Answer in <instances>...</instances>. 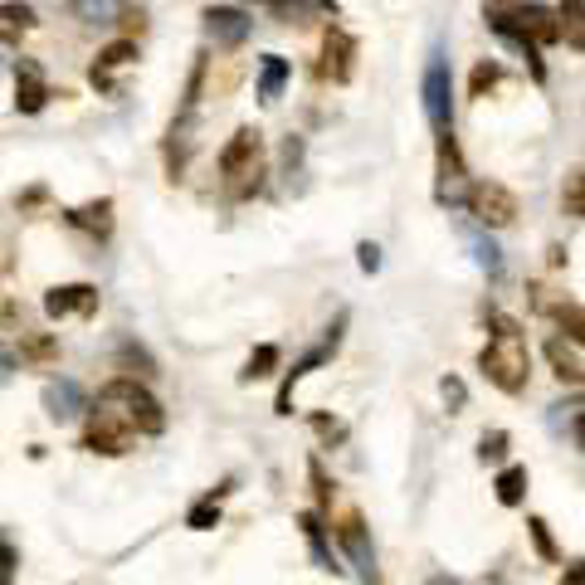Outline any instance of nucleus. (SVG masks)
I'll return each mask as SVG.
<instances>
[{
    "instance_id": "1",
    "label": "nucleus",
    "mask_w": 585,
    "mask_h": 585,
    "mask_svg": "<svg viewBox=\"0 0 585 585\" xmlns=\"http://www.w3.org/2000/svg\"><path fill=\"white\" fill-rule=\"evenodd\" d=\"M488 322H493V337H488L483 357H478V371H483L488 381H493L498 391H508V395L527 391L532 351H527V337H522V327L508 318V312H488Z\"/></svg>"
},
{
    "instance_id": "2",
    "label": "nucleus",
    "mask_w": 585,
    "mask_h": 585,
    "mask_svg": "<svg viewBox=\"0 0 585 585\" xmlns=\"http://www.w3.org/2000/svg\"><path fill=\"white\" fill-rule=\"evenodd\" d=\"M103 405H112V410H118L138 434H162L166 430L162 401H156L146 385L132 381V375H112V381L103 385Z\"/></svg>"
},
{
    "instance_id": "3",
    "label": "nucleus",
    "mask_w": 585,
    "mask_h": 585,
    "mask_svg": "<svg viewBox=\"0 0 585 585\" xmlns=\"http://www.w3.org/2000/svg\"><path fill=\"white\" fill-rule=\"evenodd\" d=\"M219 176L229 181L235 195L259 191V176H264V138H259V128H239L229 138V146L219 152Z\"/></svg>"
},
{
    "instance_id": "4",
    "label": "nucleus",
    "mask_w": 585,
    "mask_h": 585,
    "mask_svg": "<svg viewBox=\"0 0 585 585\" xmlns=\"http://www.w3.org/2000/svg\"><path fill=\"white\" fill-rule=\"evenodd\" d=\"M420 98H425V118H430V128L434 132H454V79H449L444 49H434L430 64H425Z\"/></svg>"
},
{
    "instance_id": "5",
    "label": "nucleus",
    "mask_w": 585,
    "mask_h": 585,
    "mask_svg": "<svg viewBox=\"0 0 585 585\" xmlns=\"http://www.w3.org/2000/svg\"><path fill=\"white\" fill-rule=\"evenodd\" d=\"M468 171H464V152H458L454 132H439L434 146V201L439 205H464L468 201Z\"/></svg>"
},
{
    "instance_id": "6",
    "label": "nucleus",
    "mask_w": 585,
    "mask_h": 585,
    "mask_svg": "<svg viewBox=\"0 0 585 585\" xmlns=\"http://www.w3.org/2000/svg\"><path fill=\"white\" fill-rule=\"evenodd\" d=\"M488 5L503 10V15L532 39V45H557V39H561L557 5H541V0H488Z\"/></svg>"
},
{
    "instance_id": "7",
    "label": "nucleus",
    "mask_w": 585,
    "mask_h": 585,
    "mask_svg": "<svg viewBox=\"0 0 585 585\" xmlns=\"http://www.w3.org/2000/svg\"><path fill=\"white\" fill-rule=\"evenodd\" d=\"M464 205H468V215L488 229H508L512 219H517V195H512L503 181H474Z\"/></svg>"
},
{
    "instance_id": "8",
    "label": "nucleus",
    "mask_w": 585,
    "mask_h": 585,
    "mask_svg": "<svg viewBox=\"0 0 585 585\" xmlns=\"http://www.w3.org/2000/svg\"><path fill=\"white\" fill-rule=\"evenodd\" d=\"M132 444H138V430H132V425L122 420V415L112 410V405H103V401H98V410H93V420H88V434H83V449L118 458V454H128Z\"/></svg>"
},
{
    "instance_id": "9",
    "label": "nucleus",
    "mask_w": 585,
    "mask_h": 585,
    "mask_svg": "<svg viewBox=\"0 0 585 585\" xmlns=\"http://www.w3.org/2000/svg\"><path fill=\"white\" fill-rule=\"evenodd\" d=\"M201 20H205V39H211L215 49H239L249 39V29H254L249 10H239V5H211Z\"/></svg>"
},
{
    "instance_id": "10",
    "label": "nucleus",
    "mask_w": 585,
    "mask_h": 585,
    "mask_svg": "<svg viewBox=\"0 0 585 585\" xmlns=\"http://www.w3.org/2000/svg\"><path fill=\"white\" fill-rule=\"evenodd\" d=\"M318 73L327 83H351V73H357V39H351L342 25H332L327 35H322V64H318Z\"/></svg>"
},
{
    "instance_id": "11",
    "label": "nucleus",
    "mask_w": 585,
    "mask_h": 585,
    "mask_svg": "<svg viewBox=\"0 0 585 585\" xmlns=\"http://www.w3.org/2000/svg\"><path fill=\"white\" fill-rule=\"evenodd\" d=\"M337 537H342V551L351 557V566H357L361 585H381V571H375V547H371V537H366V522L357 517V512H347V517H342Z\"/></svg>"
},
{
    "instance_id": "12",
    "label": "nucleus",
    "mask_w": 585,
    "mask_h": 585,
    "mask_svg": "<svg viewBox=\"0 0 585 585\" xmlns=\"http://www.w3.org/2000/svg\"><path fill=\"white\" fill-rule=\"evenodd\" d=\"M138 64V39H112L108 49H98V59H93L88 69V83L98 93H118V73Z\"/></svg>"
},
{
    "instance_id": "13",
    "label": "nucleus",
    "mask_w": 585,
    "mask_h": 585,
    "mask_svg": "<svg viewBox=\"0 0 585 585\" xmlns=\"http://www.w3.org/2000/svg\"><path fill=\"white\" fill-rule=\"evenodd\" d=\"M49 79H45V69L35 64V59H20L15 64V112H25V118H35V112H45L49 108Z\"/></svg>"
},
{
    "instance_id": "14",
    "label": "nucleus",
    "mask_w": 585,
    "mask_h": 585,
    "mask_svg": "<svg viewBox=\"0 0 585 585\" xmlns=\"http://www.w3.org/2000/svg\"><path fill=\"white\" fill-rule=\"evenodd\" d=\"M45 312L49 318H73V312H79V318H93V312H98V288L93 284H59V288H49L45 292Z\"/></svg>"
},
{
    "instance_id": "15",
    "label": "nucleus",
    "mask_w": 585,
    "mask_h": 585,
    "mask_svg": "<svg viewBox=\"0 0 585 585\" xmlns=\"http://www.w3.org/2000/svg\"><path fill=\"white\" fill-rule=\"evenodd\" d=\"M483 20H488V29H493L503 45H512L522 59H527V64H532V79H547V64H541V45H532V39L522 35V29L503 15V10H493V5H483Z\"/></svg>"
},
{
    "instance_id": "16",
    "label": "nucleus",
    "mask_w": 585,
    "mask_h": 585,
    "mask_svg": "<svg viewBox=\"0 0 585 585\" xmlns=\"http://www.w3.org/2000/svg\"><path fill=\"white\" fill-rule=\"evenodd\" d=\"M288 79H292V69H288L284 55H264V59H259V88H254L259 103H264V108H274V103L284 98Z\"/></svg>"
},
{
    "instance_id": "17",
    "label": "nucleus",
    "mask_w": 585,
    "mask_h": 585,
    "mask_svg": "<svg viewBox=\"0 0 585 585\" xmlns=\"http://www.w3.org/2000/svg\"><path fill=\"white\" fill-rule=\"evenodd\" d=\"M64 219L73 229H83V235L108 239L112 235V201H108V195H98V201H88V205H73Z\"/></svg>"
},
{
    "instance_id": "18",
    "label": "nucleus",
    "mask_w": 585,
    "mask_h": 585,
    "mask_svg": "<svg viewBox=\"0 0 585 585\" xmlns=\"http://www.w3.org/2000/svg\"><path fill=\"white\" fill-rule=\"evenodd\" d=\"M35 25H39V15L25 0H0V45H20Z\"/></svg>"
},
{
    "instance_id": "19",
    "label": "nucleus",
    "mask_w": 585,
    "mask_h": 585,
    "mask_svg": "<svg viewBox=\"0 0 585 585\" xmlns=\"http://www.w3.org/2000/svg\"><path fill=\"white\" fill-rule=\"evenodd\" d=\"M45 410H49V420H73V415L83 410L79 381H49L45 385Z\"/></svg>"
},
{
    "instance_id": "20",
    "label": "nucleus",
    "mask_w": 585,
    "mask_h": 585,
    "mask_svg": "<svg viewBox=\"0 0 585 585\" xmlns=\"http://www.w3.org/2000/svg\"><path fill=\"white\" fill-rule=\"evenodd\" d=\"M547 361L557 366V375L561 381H571V385H581V342H571V337H551L547 342Z\"/></svg>"
},
{
    "instance_id": "21",
    "label": "nucleus",
    "mask_w": 585,
    "mask_h": 585,
    "mask_svg": "<svg viewBox=\"0 0 585 585\" xmlns=\"http://www.w3.org/2000/svg\"><path fill=\"white\" fill-rule=\"evenodd\" d=\"M557 29L571 49H585V0H557Z\"/></svg>"
},
{
    "instance_id": "22",
    "label": "nucleus",
    "mask_w": 585,
    "mask_h": 585,
    "mask_svg": "<svg viewBox=\"0 0 585 585\" xmlns=\"http://www.w3.org/2000/svg\"><path fill=\"white\" fill-rule=\"evenodd\" d=\"M327 357H332V351H327V347H318V351H308V357H302V361H298V366H292V371L284 375V385H278V415H292V385H298L302 375L312 371V366H322Z\"/></svg>"
},
{
    "instance_id": "23",
    "label": "nucleus",
    "mask_w": 585,
    "mask_h": 585,
    "mask_svg": "<svg viewBox=\"0 0 585 585\" xmlns=\"http://www.w3.org/2000/svg\"><path fill=\"white\" fill-rule=\"evenodd\" d=\"M498 503L503 508H517L522 498H527V468L522 464H512V468H503V474H498Z\"/></svg>"
},
{
    "instance_id": "24",
    "label": "nucleus",
    "mask_w": 585,
    "mask_h": 585,
    "mask_svg": "<svg viewBox=\"0 0 585 585\" xmlns=\"http://www.w3.org/2000/svg\"><path fill=\"white\" fill-rule=\"evenodd\" d=\"M302 537L312 541V557H318V566H327V571H337L332 566V547H327V527H322V517L318 512H302Z\"/></svg>"
},
{
    "instance_id": "25",
    "label": "nucleus",
    "mask_w": 585,
    "mask_h": 585,
    "mask_svg": "<svg viewBox=\"0 0 585 585\" xmlns=\"http://www.w3.org/2000/svg\"><path fill=\"white\" fill-rule=\"evenodd\" d=\"M229 488H235V483H219L215 493L205 498V503H195V508H191V517H186V527H191V532H211V527H219V498H225Z\"/></svg>"
},
{
    "instance_id": "26",
    "label": "nucleus",
    "mask_w": 585,
    "mask_h": 585,
    "mask_svg": "<svg viewBox=\"0 0 585 585\" xmlns=\"http://www.w3.org/2000/svg\"><path fill=\"white\" fill-rule=\"evenodd\" d=\"M274 366H278V347H254V357L244 361V371H239V381H264V375H274Z\"/></svg>"
},
{
    "instance_id": "27",
    "label": "nucleus",
    "mask_w": 585,
    "mask_h": 585,
    "mask_svg": "<svg viewBox=\"0 0 585 585\" xmlns=\"http://www.w3.org/2000/svg\"><path fill=\"white\" fill-rule=\"evenodd\" d=\"M561 205H566L571 219L585 215V171H581V166H571V171H566V195H561Z\"/></svg>"
},
{
    "instance_id": "28",
    "label": "nucleus",
    "mask_w": 585,
    "mask_h": 585,
    "mask_svg": "<svg viewBox=\"0 0 585 585\" xmlns=\"http://www.w3.org/2000/svg\"><path fill=\"white\" fill-rule=\"evenodd\" d=\"M498 83H503V64H478L474 83H468V98H483V93L498 88Z\"/></svg>"
},
{
    "instance_id": "29",
    "label": "nucleus",
    "mask_w": 585,
    "mask_h": 585,
    "mask_svg": "<svg viewBox=\"0 0 585 585\" xmlns=\"http://www.w3.org/2000/svg\"><path fill=\"white\" fill-rule=\"evenodd\" d=\"M20 357L25 361H49V357H59V342L55 337H20Z\"/></svg>"
},
{
    "instance_id": "30",
    "label": "nucleus",
    "mask_w": 585,
    "mask_h": 585,
    "mask_svg": "<svg viewBox=\"0 0 585 585\" xmlns=\"http://www.w3.org/2000/svg\"><path fill=\"white\" fill-rule=\"evenodd\" d=\"M527 532H532V541H537V551H541V557H547V561H561V551H557V541H551L547 522H541V517H532V522H527Z\"/></svg>"
},
{
    "instance_id": "31",
    "label": "nucleus",
    "mask_w": 585,
    "mask_h": 585,
    "mask_svg": "<svg viewBox=\"0 0 585 585\" xmlns=\"http://www.w3.org/2000/svg\"><path fill=\"white\" fill-rule=\"evenodd\" d=\"M503 454H508V434L503 430L483 434V449H478V458H483V464H503Z\"/></svg>"
},
{
    "instance_id": "32",
    "label": "nucleus",
    "mask_w": 585,
    "mask_h": 585,
    "mask_svg": "<svg viewBox=\"0 0 585 585\" xmlns=\"http://www.w3.org/2000/svg\"><path fill=\"white\" fill-rule=\"evenodd\" d=\"M15 566H20V557H15V547H10V537L0 532V585L15 581Z\"/></svg>"
},
{
    "instance_id": "33",
    "label": "nucleus",
    "mask_w": 585,
    "mask_h": 585,
    "mask_svg": "<svg viewBox=\"0 0 585 585\" xmlns=\"http://www.w3.org/2000/svg\"><path fill=\"white\" fill-rule=\"evenodd\" d=\"M439 391H444V405H449V410H464L468 391H464V381H458V375H444V385H439Z\"/></svg>"
},
{
    "instance_id": "34",
    "label": "nucleus",
    "mask_w": 585,
    "mask_h": 585,
    "mask_svg": "<svg viewBox=\"0 0 585 585\" xmlns=\"http://www.w3.org/2000/svg\"><path fill=\"white\" fill-rule=\"evenodd\" d=\"M478 264H483V274H503V254H498V244H488V239H483V244H478Z\"/></svg>"
},
{
    "instance_id": "35",
    "label": "nucleus",
    "mask_w": 585,
    "mask_h": 585,
    "mask_svg": "<svg viewBox=\"0 0 585 585\" xmlns=\"http://www.w3.org/2000/svg\"><path fill=\"white\" fill-rule=\"evenodd\" d=\"M357 264H361V274H375V268H381V244H371V239L357 244Z\"/></svg>"
},
{
    "instance_id": "36",
    "label": "nucleus",
    "mask_w": 585,
    "mask_h": 585,
    "mask_svg": "<svg viewBox=\"0 0 585 585\" xmlns=\"http://www.w3.org/2000/svg\"><path fill=\"white\" fill-rule=\"evenodd\" d=\"M254 5H268L278 20H298V0H254Z\"/></svg>"
},
{
    "instance_id": "37",
    "label": "nucleus",
    "mask_w": 585,
    "mask_h": 585,
    "mask_svg": "<svg viewBox=\"0 0 585 585\" xmlns=\"http://www.w3.org/2000/svg\"><path fill=\"white\" fill-rule=\"evenodd\" d=\"M79 15H108V0H73Z\"/></svg>"
},
{
    "instance_id": "38",
    "label": "nucleus",
    "mask_w": 585,
    "mask_h": 585,
    "mask_svg": "<svg viewBox=\"0 0 585 585\" xmlns=\"http://www.w3.org/2000/svg\"><path fill=\"white\" fill-rule=\"evenodd\" d=\"M561 585H581V561H571L566 576H561Z\"/></svg>"
},
{
    "instance_id": "39",
    "label": "nucleus",
    "mask_w": 585,
    "mask_h": 585,
    "mask_svg": "<svg viewBox=\"0 0 585 585\" xmlns=\"http://www.w3.org/2000/svg\"><path fill=\"white\" fill-rule=\"evenodd\" d=\"M318 5H322V10H327V15H337V0H318Z\"/></svg>"
},
{
    "instance_id": "40",
    "label": "nucleus",
    "mask_w": 585,
    "mask_h": 585,
    "mask_svg": "<svg viewBox=\"0 0 585 585\" xmlns=\"http://www.w3.org/2000/svg\"><path fill=\"white\" fill-rule=\"evenodd\" d=\"M0 371H5V351H0Z\"/></svg>"
}]
</instances>
